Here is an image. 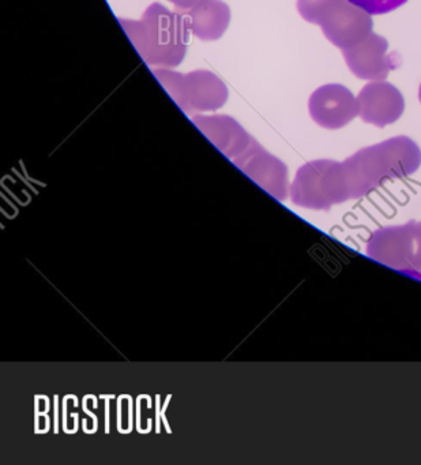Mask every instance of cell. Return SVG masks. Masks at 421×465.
<instances>
[{
	"label": "cell",
	"mask_w": 421,
	"mask_h": 465,
	"mask_svg": "<svg viewBox=\"0 0 421 465\" xmlns=\"http://www.w3.org/2000/svg\"><path fill=\"white\" fill-rule=\"evenodd\" d=\"M420 165L421 149L405 135L360 149L342 163L348 201L366 197L386 182L406 178Z\"/></svg>",
	"instance_id": "6da1fadb"
},
{
	"label": "cell",
	"mask_w": 421,
	"mask_h": 465,
	"mask_svg": "<svg viewBox=\"0 0 421 465\" xmlns=\"http://www.w3.org/2000/svg\"><path fill=\"white\" fill-rule=\"evenodd\" d=\"M119 24L148 66L172 69L184 61L190 32L183 15L153 4L140 21L119 18Z\"/></svg>",
	"instance_id": "7a4b0ae2"
},
{
	"label": "cell",
	"mask_w": 421,
	"mask_h": 465,
	"mask_svg": "<svg viewBox=\"0 0 421 465\" xmlns=\"http://www.w3.org/2000/svg\"><path fill=\"white\" fill-rule=\"evenodd\" d=\"M299 15L322 28L326 39L339 50L355 47L372 34L371 15L349 0H298Z\"/></svg>",
	"instance_id": "3957f363"
},
{
	"label": "cell",
	"mask_w": 421,
	"mask_h": 465,
	"mask_svg": "<svg viewBox=\"0 0 421 465\" xmlns=\"http://www.w3.org/2000/svg\"><path fill=\"white\" fill-rule=\"evenodd\" d=\"M152 72L165 92L187 115L217 111L227 103L230 96L227 85L208 70H197L189 74H181L170 69H154Z\"/></svg>",
	"instance_id": "277c9868"
},
{
	"label": "cell",
	"mask_w": 421,
	"mask_h": 465,
	"mask_svg": "<svg viewBox=\"0 0 421 465\" xmlns=\"http://www.w3.org/2000/svg\"><path fill=\"white\" fill-rule=\"evenodd\" d=\"M290 200L301 208L328 211L347 203L342 163L315 160L299 168L290 186Z\"/></svg>",
	"instance_id": "5b68a950"
},
{
	"label": "cell",
	"mask_w": 421,
	"mask_h": 465,
	"mask_svg": "<svg viewBox=\"0 0 421 465\" xmlns=\"http://www.w3.org/2000/svg\"><path fill=\"white\" fill-rule=\"evenodd\" d=\"M371 260L421 280V222L380 228L367 242Z\"/></svg>",
	"instance_id": "8992f818"
},
{
	"label": "cell",
	"mask_w": 421,
	"mask_h": 465,
	"mask_svg": "<svg viewBox=\"0 0 421 465\" xmlns=\"http://www.w3.org/2000/svg\"><path fill=\"white\" fill-rule=\"evenodd\" d=\"M309 115L318 126L338 130L358 115L360 105L352 92L339 84L320 86L309 97Z\"/></svg>",
	"instance_id": "52a82bcc"
},
{
	"label": "cell",
	"mask_w": 421,
	"mask_h": 465,
	"mask_svg": "<svg viewBox=\"0 0 421 465\" xmlns=\"http://www.w3.org/2000/svg\"><path fill=\"white\" fill-rule=\"evenodd\" d=\"M233 164L243 171L258 186L273 195L276 200L284 201L288 195V168L281 160L266 152L257 141L232 160Z\"/></svg>",
	"instance_id": "ba28073f"
},
{
	"label": "cell",
	"mask_w": 421,
	"mask_h": 465,
	"mask_svg": "<svg viewBox=\"0 0 421 465\" xmlns=\"http://www.w3.org/2000/svg\"><path fill=\"white\" fill-rule=\"evenodd\" d=\"M388 43L379 35L369 34L355 47L342 51L350 72L360 80L383 81L399 66L396 53L387 55Z\"/></svg>",
	"instance_id": "9c48e42d"
},
{
	"label": "cell",
	"mask_w": 421,
	"mask_h": 465,
	"mask_svg": "<svg viewBox=\"0 0 421 465\" xmlns=\"http://www.w3.org/2000/svg\"><path fill=\"white\" fill-rule=\"evenodd\" d=\"M357 100L361 121L377 127L394 124L404 114V96L396 86L385 81H375L364 86Z\"/></svg>",
	"instance_id": "30bf717a"
},
{
	"label": "cell",
	"mask_w": 421,
	"mask_h": 465,
	"mask_svg": "<svg viewBox=\"0 0 421 465\" xmlns=\"http://www.w3.org/2000/svg\"><path fill=\"white\" fill-rule=\"evenodd\" d=\"M192 124L228 159L240 156L254 138L228 115L192 116Z\"/></svg>",
	"instance_id": "8fae6325"
},
{
	"label": "cell",
	"mask_w": 421,
	"mask_h": 465,
	"mask_svg": "<svg viewBox=\"0 0 421 465\" xmlns=\"http://www.w3.org/2000/svg\"><path fill=\"white\" fill-rule=\"evenodd\" d=\"M187 29L202 42L221 39L230 23V9L222 0H200L183 15Z\"/></svg>",
	"instance_id": "7c38bea8"
},
{
	"label": "cell",
	"mask_w": 421,
	"mask_h": 465,
	"mask_svg": "<svg viewBox=\"0 0 421 465\" xmlns=\"http://www.w3.org/2000/svg\"><path fill=\"white\" fill-rule=\"evenodd\" d=\"M349 2L368 15H382L404 6L407 0H349Z\"/></svg>",
	"instance_id": "4fadbf2b"
},
{
	"label": "cell",
	"mask_w": 421,
	"mask_h": 465,
	"mask_svg": "<svg viewBox=\"0 0 421 465\" xmlns=\"http://www.w3.org/2000/svg\"><path fill=\"white\" fill-rule=\"evenodd\" d=\"M168 2L175 5L179 10H183V12H186V10H190L191 7H194L195 5L200 2V0H168Z\"/></svg>",
	"instance_id": "5bb4252c"
},
{
	"label": "cell",
	"mask_w": 421,
	"mask_h": 465,
	"mask_svg": "<svg viewBox=\"0 0 421 465\" xmlns=\"http://www.w3.org/2000/svg\"><path fill=\"white\" fill-rule=\"evenodd\" d=\"M418 99H420V103H421V85H420V89H418Z\"/></svg>",
	"instance_id": "9a60e30c"
}]
</instances>
